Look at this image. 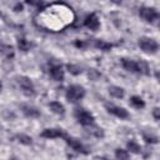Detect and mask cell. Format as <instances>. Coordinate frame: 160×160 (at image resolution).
I'll use <instances>...</instances> for the list:
<instances>
[{
	"instance_id": "obj_1",
	"label": "cell",
	"mask_w": 160,
	"mask_h": 160,
	"mask_svg": "<svg viewBox=\"0 0 160 160\" xmlns=\"http://www.w3.org/2000/svg\"><path fill=\"white\" fill-rule=\"evenodd\" d=\"M86 95V90L84 86L79 85V84H71L66 88V91H65V98L71 104H75L78 101H80L81 99H84Z\"/></svg>"
},
{
	"instance_id": "obj_2",
	"label": "cell",
	"mask_w": 160,
	"mask_h": 160,
	"mask_svg": "<svg viewBox=\"0 0 160 160\" xmlns=\"http://www.w3.org/2000/svg\"><path fill=\"white\" fill-rule=\"evenodd\" d=\"M16 79V84L20 89V91L26 96V98H32L35 96L36 91H35V86H34V82L31 81L30 78L25 76V75H19L15 78Z\"/></svg>"
},
{
	"instance_id": "obj_3",
	"label": "cell",
	"mask_w": 160,
	"mask_h": 160,
	"mask_svg": "<svg viewBox=\"0 0 160 160\" xmlns=\"http://www.w3.org/2000/svg\"><path fill=\"white\" fill-rule=\"evenodd\" d=\"M74 118L76 119V121H78L80 125H82V126H85V128H88V126L95 124V118H94V115H92L89 110H86V109H84V108H75V109H74Z\"/></svg>"
},
{
	"instance_id": "obj_4",
	"label": "cell",
	"mask_w": 160,
	"mask_h": 160,
	"mask_svg": "<svg viewBox=\"0 0 160 160\" xmlns=\"http://www.w3.org/2000/svg\"><path fill=\"white\" fill-rule=\"evenodd\" d=\"M138 45H139L140 50H142L145 54H149V55L156 54L158 50H159L158 41L155 39H152V38H149V36H141V38H139Z\"/></svg>"
},
{
	"instance_id": "obj_5",
	"label": "cell",
	"mask_w": 160,
	"mask_h": 160,
	"mask_svg": "<svg viewBox=\"0 0 160 160\" xmlns=\"http://www.w3.org/2000/svg\"><path fill=\"white\" fill-rule=\"evenodd\" d=\"M139 16L149 24H156L160 22V12L155 8L150 6H141L139 9Z\"/></svg>"
},
{
	"instance_id": "obj_6",
	"label": "cell",
	"mask_w": 160,
	"mask_h": 160,
	"mask_svg": "<svg viewBox=\"0 0 160 160\" xmlns=\"http://www.w3.org/2000/svg\"><path fill=\"white\" fill-rule=\"evenodd\" d=\"M64 140H65V142L74 150V151H76V152H79V154H82V155H88L90 151H89V149L79 140V139H76V138H72V136H69V135H66L65 138H64Z\"/></svg>"
},
{
	"instance_id": "obj_7",
	"label": "cell",
	"mask_w": 160,
	"mask_h": 160,
	"mask_svg": "<svg viewBox=\"0 0 160 160\" xmlns=\"http://www.w3.org/2000/svg\"><path fill=\"white\" fill-rule=\"evenodd\" d=\"M105 109L109 114L119 118L120 120H125L130 116L129 111L125 108H121V106H116V105H112V104H105Z\"/></svg>"
},
{
	"instance_id": "obj_8",
	"label": "cell",
	"mask_w": 160,
	"mask_h": 160,
	"mask_svg": "<svg viewBox=\"0 0 160 160\" xmlns=\"http://www.w3.org/2000/svg\"><path fill=\"white\" fill-rule=\"evenodd\" d=\"M68 134L62 129L58 128H46L40 132V136L44 139H59V138H65Z\"/></svg>"
},
{
	"instance_id": "obj_9",
	"label": "cell",
	"mask_w": 160,
	"mask_h": 160,
	"mask_svg": "<svg viewBox=\"0 0 160 160\" xmlns=\"http://www.w3.org/2000/svg\"><path fill=\"white\" fill-rule=\"evenodd\" d=\"M49 74L55 81H64L65 79V70L61 64H51L49 66Z\"/></svg>"
},
{
	"instance_id": "obj_10",
	"label": "cell",
	"mask_w": 160,
	"mask_h": 160,
	"mask_svg": "<svg viewBox=\"0 0 160 160\" xmlns=\"http://www.w3.org/2000/svg\"><path fill=\"white\" fill-rule=\"evenodd\" d=\"M84 25H85L88 29L92 30V31H98V30L100 29V21H99L98 15H96L95 12L88 14V15L85 16V19H84Z\"/></svg>"
},
{
	"instance_id": "obj_11",
	"label": "cell",
	"mask_w": 160,
	"mask_h": 160,
	"mask_svg": "<svg viewBox=\"0 0 160 160\" xmlns=\"http://www.w3.org/2000/svg\"><path fill=\"white\" fill-rule=\"evenodd\" d=\"M20 110H21V112H22L26 118H31V119L40 118V115H41L40 110H39L36 106L30 105V104H21V105H20Z\"/></svg>"
},
{
	"instance_id": "obj_12",
	"label": "cell",
	"mask_w": 160,
	"mask_h": 160,
	"mask_svg": "<svg viewBox=\"0 0 160 160\" xmlns=\"http://www.w3.org/2000/svg\"><path fill=\"white\" fill-rule=\"evenodd\" d=\"M121 66L129 71V72H134L138 74V61L132 60V59H128V58H122L121 59Z\"/></svg>"
},
{
	"instance_id": "obj_13",
	"label": "cell",
	"mask_w": 160,
	"mask_h": 160,
	"mask_svg": "<svg viewBox=\"0 0 160 160\" xmlns=\"http://www.w3.org/2000/svg\"><path fill=\"white\" fill-rule=\"evenodd\" d=\"M114 44L106 41V40H102V39H95L94 40V48L98 49V50H101V51H110L112 49Z\"/></svg>"
},
{
	"instance_id": "obj_14",
	"label": "cell",
	"mask_w": 160,
	"mask_h": 160,
	"mask_svg": "<svg viewBox=\"0 0 160 160\" xmlns=\"http://www.w3.org/2000/svg\"><path fill=\"white\" fill-rule=\"evenodd\" d=\"M108 92L110 94V96H112L115 99H122L125 96V90L118 85H110L108 88Z\"/></svg>"
},
{
	"instance_id": "obj_15",
	"label": "cell",
	"mask_w": 160,
	"mask_h": 160,
	"mask_svg": "<svg viewBox=\"0 0 160 160\" xmlns=\"http://www.w3.org/2000/svg\"><path fill=\"white\" fill-rule=\"evenodd\" d=\"M48 106H49V109H50L54 114H56V115H64V114H65V106H64L60 101H56V100L50 101V102L48 104Z\"/></svg>"
},
{
	"instance_id": "obj_16",
	"label": "cell",
	"mask_w": 160,
	"mask_h": 160,
	"mask_svg": "<svg viewBox=\"0 0 160 160\" xmlns=\"http://www.w3.org/2000/svg\"><path fill=\"white\" fill-rule=\"evenodd\" d=\"M16 44H18V49L22 52H28L31 49V42L29 40H26L24 36H18Z\"/></svg>"
},
{
	"instance_id": "obj_17",
	"label": "cell",
	"mask_w": 160,
	"mask_h": 160,
	"mask_svg": "<svg viewBox=\"0 0 160 160\" xmlns=\"http://www.w3.org/2000/svg\"><path fill=\"white\" fill-rule=\"evenodd\" d=\"M86 131H88L90 135H92V136H95V138H98V139H101V138H104V136H105L104 130H102L100 126H98L96 124L88 126V128H86Z\"/></svg>"
},
{
	"instance_id": "obj_18",
	"label": "cell",
	"mask_w": 160,
	"mask_h": 160,
	"mask_svg": "<svg viewBox=\"0 0 160 160\" xmlns=\"http://www.w3.org/2000/svg\"><path fill=\"white\" fill-rule=\"evenodd\" d=\"M129 104L132 106V108H135V109H138V110H140V109H144L145 108V101H144V99L142 98H140V96H138V95H132L130 99H129Z\"/></svg>"
},
{
	"instance_id": "obj_19",
	"label": "cell",
	"mask_w": 160,
	"mask_h": 160,
	"mask_svg": "<svg viewBox=\"0 0 160 160\" xmlns=\"http://www.w3.org/2000/svg\"><path fill=\"white\" fill-rule=\"evenodd\" d=\"M138 74L141 75H150V66L145 60H138Z\"/></svg>"
},
{
	"instance_id": "obj_20",
	"label": "cell",
	"mask_w": 160,
	"mask_h": 160,
	"mask_svg": "<svg viewBox=\"0 0 160 160\" xmlns=\"http://www.w3.org/2000/svg\"><path fill=\"white\" fill-rule=\"evenodd\" d=\"M126 150L128 151H130L131 154H141V146H140V144H138L135 140H130V141H128L126 142Z\"/></svg>"
},
{
	"instance_id": "obj_21",
	"label": "cell",
	"mask_w": 160,
	"mask_h": 160,
	"mask_svg": "<svg viewBox=\"0 0 160 160\" xmlns=\"http://www.w3.org/2000/svg\"><path fill=\"white\" fill-rule=\"evenodd\" d=\"M15 139L18 142H20L21 145H25V146H30L32 145V138L26 135V134H16L15 135Z\"/></svg>"
},
{
	"instance_id": "obj_22",
	"label": "cell",
	"mask_w": 160,
	"mask_h": 160,
	"mask_svg": "<svg viewBox=\"0 0 160 160\" xmlns=\"http://www.w3.org/2000/svg\"><path fill=\"white\" fill-rule=\"evenodd\" d=\"M141 136H142V140L146 142V144H158L159 142V138L151 132H146V131H142L141 132Z\"/></svg>"
},
{
	"instance_id": "obj_23",
	"label": "cell",
	"mask_w": 160,
	"mask_h": 160,
	"mask_svg": "<svg viewBox=\"0 0 160 160\" xmlns=\"http://www.w3.org/2000/svg\"><path fill=\"white\" fill-rule=\"evenodd\" d=\"M116 160H129L130 159V154L128 150L125 149H121V148H118L115 149V152H114Z\"/></svg>"
},
{
	"instance_id": "obj_24",
	"label": "cell",
	"mask_w": 160,
	"mask_h": 160,
	"mask_svg": "<svg viewBox=\"0 0 160 160\" xmlns=\"http://www.w3.org/2000/svg\"><path fill=\"white\" fill-rule=\"evenodd\" d=\"M1 54L6 58V59H12L14 58V48L11 45H8V44H2L1 45Z\"/></svg>"
},
{
	"instance_id": "obj_25",
	"label": "cell",
	"mask_w": 160,
	"mask_h": 160,
	"mask_svg": "<svg viewBox=\"0 0 160 160\" xmlns=\"http://www.w3.org/2000/svg\"><path fill=\"white\" fill-rule=\"evenodd\" d=\"M66 70L74 76H78L82 72V68L78 64H66Z\"/></svg>"
},
{
	"instance_id": "obj_26",
	"label": "cell",
	"mask_w": 160,
	"mask_h": 160,
	"mask_svg": "<svg viewBox=\"0 0 160 160\" xmlns=\"http://www.w3.org/2000/svg\"><path fill=\"white\" fill-rule=\"evenodd\" d=\"M88 78H89L91 81H98V80L101 78V72H100L99 70L91 68V69L88 70Z\"/></svg>"
},
{
	"instance_id": "obj_27",
	"label": "cell",
	"mask_w": 160,
	"mask_h": 160,
	"mask_svg": "<svg viewBox=\"0 0 160 160\" xmlns=\"http://www.w3.org/2000/svg\"><path fill=\"white\" fill-rule=\"evenodd\" d=\"M151 114H152V116L156 121H160V108H154Z\"/></svg>"
},
{
	"instance_id": "obj_28",
	"label": "cell",
	"mask_w": 160,
	"mask_h": 160,
	"mask_svg": "<svg viewBox=\"0 0 160 160\" xmlns=\"http://www.w3.org/2000/svg\"><path fill=\"white\" fill-rule=\"evenodd\" d=\"M74 45H75L76 48H79V49H85V48H86V42H85L84 40H76V41L74 42Z\"/></svg>"
},
{
	"instance_id": "obj_29",
	"label": "cell",
	"mask_w": 160,
	"mask_h": 160,
	"mask_svg": "<svg viewBox=\"0 0 160 160\" xmlns=\"http://www.w3.org/2000/svg\"><path fill=\"white\" fill-rule=\"evenodd\" d=\"M22 10V5L21 4H16L14 8V11H21Z\"/></svg>"
},
{
	"instance_id": "obj_30",
	"label": "cell",
	"mask_w": 160,
	"mask_h": 160,
	"mask_svg": "<svg viewBox=\"0 0 160 160\" xmlns=\"http://www.w3.org/2000/svg\"><path fill=\"white\" fill-rule=\"evenodd\" d=\"M154 76L156 78V80L160 82V70H156L155 72H154Z\"/></svg>"
},
{
	"instance_id": "obj_31",
	"label": "cell",
	"mask_w": 160,
	"mask_h": 160,
	"mask_svg": "<svg viewBox=\"0 0 160 160\" xmlns=\"http://www.w3.org/2000/svg\"><path fill=\"white\" fill-rule=\"evenodd\" d=\"M9 160H19V159H18V158H15V156H12V158H10Z\"/></svg>"
}]
</instances>
